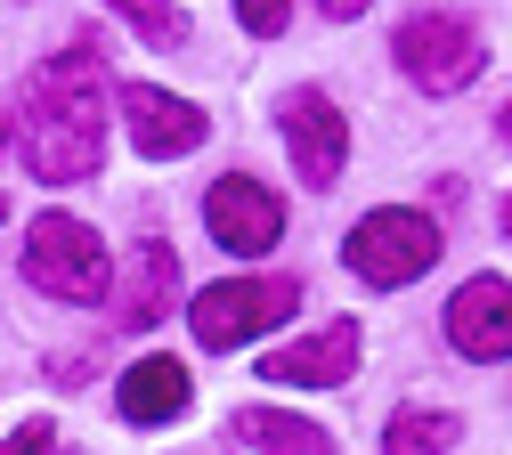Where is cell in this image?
<instances>
[{"label":"cell","instance_id":"cell-1","mask_svg":"<svg viewBox=\"0 0 512 455\" xmlns=\"http://www.w3.org/2000/svg\"><path fill=\"white\" fill-rule=\"evenodd\" d=\"M17 155L33 179L49 187H74L106 163V65L98 49H57L41 74L25 82V130H17Z\"/></svg>","mask_w":512,"mask_h":455},{"label":"cell","instance_id":"cell-2","mask_svg":"<svg viewBox=\"0 0 512 455\" xmlns=\"http://www.w3.org/2000/svg\"><path fill=\"white\" fill-rule=\"evenodd\" d=\"M25 285H41L49 301H106L114 285V260L98 244V228H82L74 212H41L25 228Z\"/></svg>","mask_w":512,"mask_h":455},{"label":"cell","instance_id":"cell-3","mask_svg":"<svg viewBox=\"0 0 512 455\" xmlns=\"http://www.w3.org/2000/svg\"><path fill=\"white\" fill-rule=\"evenodd\" d=\"M301 309V277H228V285H204L196 309H187V325H196L204 350H236L252 334H269L277 317Z\"/></svg>","mask_w":512,"mask_h":455},{"label":"cell","instance_id":"cell-4","mask_svg":"<svg viewBox=\"0 0 512 455\" xmlns=\"http://www.w3.org/2000/svg\"><path fill=\"white\" fill-rule=\"evenodd\" d=\"M391 57H399V74H407L415 90L447 98V90L480 82V57H488V49H480V33H472L464 17H439V9H423V17H407V25H399Z\"/></svg>","mask_w":512,"mask_h":455},{"label":"cell","instance_id":"cell-5","mask_svg":"<svg viewBox=\"0 0 512 455\" xmlns=\"http://www.w3.org/2000/svg\"><path fill=\"white\" fill-rule=\"evenodd\" d=\"M439 260V220L431 212H366L350 228V269L366 285H415Z\"/></svg>","mask_w":512,"mask_h":455},{"label":"cell","instance_id":"cell-6","mask_svg":"<svg viewBox=\"0 0 512 455\" xmlns=\"http://www.w3.org/2000/svg\"><path fill=\"white\" fill-rule=\"evenodd\" d=\"M285 155H293L301 187H334V179H342L350 122L334 114V98H326V90H293V98H285Z\"/></svg>","mask_w":512,"mask_h":455},{"label":"cell","instance_id":"cell-7","mask_svg":"<svg viewBox=\"0 0 512 455\" xmlns=\"http://www.w3.org/2000/svg\"><path fill=\"white\" fill-rule=\"evenodd\" d=\"M204 228L228 244V252H269L277 236H285V204L261 187V179H212L204 187Z\"/></svg>","mask_w":512,"mask_h":455},{"label":"cell","instance_id":"cell-8","mask_svg":"<svg viewBox=\"0 0 512 455\" xmlns=\"http://www.w3.org/2000/svg\"><path fill=\"white\" fill-rule=\"evenodd\" d=\"M122 122H131V147L155 155V163L196 155L204 130H212L204 106H187V98H171V90H155V82H131V90H122Z\"/></svg>","mask_w":512,"mask_h":455},{"label":"cell","instance_id":"cell-9","mask_svg":"<svg viewBox=\"0 0 512 455\" xmlns=\"http://www.w3.org/2000/svg\"><path fill=\"white\" fill-rule=\"evenodd\" d=\"M447 342H456L464 358H480V366L512 358V285L504 277L456 285V301H447Z\"/></svg>","mask_w":512,"mask_h":455},{"label":"cell","instance_id":"cell-10","mask_svg":"<svg viewBox=\"0 0 512 455\" xmlns=\"http://www.w3.org/2000/svg\"><path fill=\"white\" fill-rule=\"evenodd\" d=\"M358 366V317H334L326 334H309L293 350H269L261 358V382H301V390H342Z\"/></svg>","mask_w":512,"mask_h":455},{"label":"cell","instance_id":"cell-11","mask_svg":"<svg viewBox=\"0 0 512 455\" xmlns=\"http://www.w3.org/2000/svg\"><path fill=\"white\" fill-rule=\"evenodd\" d=\"M171 293H179V252L171 244H131V285H122V301H114V325L122 334H147V325H163L171 317Z\"/></svg>","mask_w":512,"mask_h":455},{"label":"cell","instance_id":"cell-12","mask_svg":"<svg viewBox=\"0 0 512 455\" xmlns=\"http://www.w3.org/2000/svg\"><path fill=\"white\" fill-rule=\"evenodd\" d=\"M187 399H196V382H187L179 358H139L122 374V390H114L122 423H171V415H187Z\"/></svg>","mask_w":512,"mask_h":455},{"label":"cell","instance_id":"cell-13","mask_svg":"<svg viewBox=\"0 0 512 455\" xmlns=\"http://www.w3.org/2000/svg\"><path fill=\"white\" fill-rule=\"evenodd\" d=\"M228 439H236V447H301V455L334 447L326 423H301V415H277V407H236V415H228Z\"/></svg>","mask_w":512,"mask_h":455},{"label":"cell","instance_id":"cell-14","mask_svg":"<svg viewBox=\"0 0 512 455\" xmlns=\"http://www.w3.org/2000/svg\"><path fill=\"white\" fill-rule=\"evenodd\" d=\"M456 439H464V423H456V415H431V407H407V415H391V423H382V447H391V455L456 447Z\"/></svg>","mask_w":512,"mask_h":455},{"label":"cell","instance_id":"cell-15","mask_svg":"<svg viewBox=\"0 0 512 455\" xmlns=\"http://www.w3.org/2000/svg\"><path fill=\"white\" fill-rule=\"evenodd\" d=\"M106 9H122V17H131L147 41H163V49H179V41H187V17L171 9V0H106Z\"/></svg>","mask_w":512,"mask_h":455},{"label":"cell","instance_id":"cell-16","mask_svg":"<svg viewBox=\"0 0 512 455\" xmlns=\"http://www.w3.org/2000/svg\"><path fill=\"white\" fill-rule=\"evenodd\" d=\"M285 17H293V0H236V25H244V33H261V41H277Z\"/></svg>","mask_w":512,"mask_h":455},{"label":"cell","instance_id":"cell-17","mask_svg":"<svg viewBox=\"0 0 512 455\" xmlns=\"http://www.w3.org/2000/svg\"><path fill=\"white\" fill-rule=\"evenodd\" d=\"M41 447H57V423L41 415V423H17L9 431V455H41Z\"/></svg>","mask_w":512,"mask_h":455},{"label":"cell","instance_id":"cell-18","mask_svg":"<svg viewBox=\"0 0 512 455\" xmlns=\"http://www.w3.org/2000/svg\"><path fill=\"white\" fill-rule=\"evenodd\" d=\"M326 17H366V0H317Z\"/></svg>","mask_w":512,"mask_h":455},{"label":"cell","instance_id":"cell-19","mask_svg":"<svg viewBox=\"0 0 512 455\" xmlns=\"http://www.w3.org/2000/svg\"><path fill=\"white\" fill-rule=\"evenodd\" d=\"M496 130H504V139H512V98H504V106H496Z\"/></svg>","mask_w":512,"mask_h":455},{"label":"cell","instance_id":"cell-20","mask_svg":"<svg viewBox=\"0 0 512 455\" xmlns=\"http://www.w3.org/2000/svg\"><path fill=\"white\" fill-rule=\"evenodd\" d=\"M504 236H512V204H504Z\"/></svg>","mask_w":512,"mask_h":455},{"label":"cell","instance_id":"cell-21","mask_svg":"<svg viewBox=\"0 0 512 455\" xmlns=\"http://www.w3.org/2000/svg\"><path fill=\"white\" fill-rule=\"evenodd\" d=\"M0 220H9V195H0Z\"/></svg>","mask_w":512,"mask_h":455}]
</instances>
